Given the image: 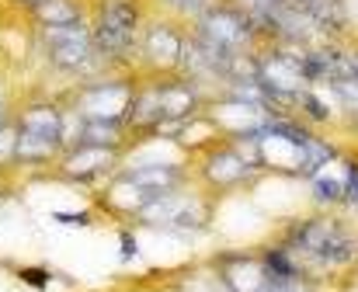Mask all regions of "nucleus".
I'll return each instance as SVG.
<instances>
[{
  "mask_svg": "<svg viewBox=\"0 0 358 292\" xmlns=\"http://www.w3.org/2000/svg\"><path fill=\"white\" fill-rule=\"evenodd\" d=\"M122 140H125V122L80 119V126H77V143L73 146H108V149H119Z\"/></svg>",
  "mask_w": 358,
  "mask_h": 292,
  "instance_id": "nucleus-13",
  "label": "nucleus"
},
{
  "mask_svg": "<svg viewBox=\"0 0 358 292\" xmlns=\"http://www.w3.org/2000/svg\"><path fill=\"white\" fill-rule=\"evenodd\" d=\"M14 3H17V7H24V10H38L45 0H14Z\"/></svg>",
  "mask_w": 358,
  "mask_h": 292,
  "instance_id": "nucleus-21",
  "label": "nucleus"
},
{
  "mask_svg": "<svg viewBox=\"0 0 358 292\" xmlns=\"http://www.w3.org/2000/svg\"><path fill=\"white\" fill-rule=\"evenodd\" d=\"M136 84L132 80H94L77 91V112L80 119H108V122H125L132 108Z\"/></svg>",
  "mask_w": 358,
  "mask_h": 292,
  "instance_id": "nucleus-7",
  "label": "nucleus"
},
{
  "mask_svg": "<svg viewBox=\"0 0 358 292\" xmlns=\"http://www.w3.org/2000/svg\"><path fill=\"white\" fill-rule=\"evenodd\" d=\"M136 254V240H132V233H122V258L129 261Z\"/></svg>",
  "mask_w": 358,
  "mask_h": 292,
  "instance_id": "nucleus-18",
  "label": "nucleus"
},
{
  "mask_svg": "<svg viewBox=\"0 0 358 292\" xmlns=\"http://www.w3.org/2000/svg\"><path fill=\"white\" fill-rule=\"evenodd\" d=\"M143 219L153 223V226H167V230H202L206 219H209V205L188 198V191L178 188V191L157 198V202L146 209Z\"/></svg>",
  "mask_w": 358,
  "mask_h": 292,
  "instance_id": "nucleus-8",
  "label": "nucleus"
},
{
  "mask_svg": "<svg viewBox=\"0 0 358 292\" xmlns=\"http://www.w3.org/2000/svg\"><path fill=\"white\" fill-rule=\"evenodd\" d=\"M355 133H358V112H355Z\"/></svg>",
  "mask_w": 358,
  "mask_h": 292,
  "instance_id": "nucleus-22",
  "label": "nucleus"
},
{
  "mask_svg": "<svg viewBox=\"0 0 358 292\" xmlns=\"http://www.w3.org/2000/svg\"><path fill=\"white\" fill-rule=\"evenodd\" d=\"M348 205H358V160H345V198Z\"/></svg>",
  "mask_w": 358,
  "mask_h": 292,
  "instance_id": "nucleus-16",
  "label": "nucleus"
},
{
  "mask_svg": "<svg viewBox=\"0 0 358 292\" xmlns=\"http://www.w3.org/2000/svg\"><path fill=\"white\" fill-rule=\"evenodd\" d=\"M31 17L38 21V28H66L87 17V3L84 0H45L38 10H31Z\"/></svg>",
  "mask_w": 358,
  "mask_h": 292,
  "instance_id": "nucleus-12",
  "label": "nucleus"
},
{
  "mask_svg": "<svg viewBox=\"0 0 358 292\" xmlns=\"http://www.w3.org/2000/svg\"><path fill=\"white\" fill-rule=\"evenodd\" d=\"M17 275H21L28 286H35V289H45V286H49V275H45V272H38V268H21Z\"/></svg>",
  "mask_w": 358,
  "mask_h": 292,
  "instance_id": "nucleus-17",
  "label": "nucleus"
},
{
  "mask_svg": "<svg viewBox=\"0 0 358 292\" xmlns=\"http://www.w3.org/2000/svg\"><path fill=\"white\" fill-rule=\"evenodd\" d=\"M52 219H59V223H80V226H84V223H91L87 216H66V212H52Z\"/></svg>",
  "mask_w": 358,
  "mask_h": 292,
  "instance_id": "nucleus-20",
  "label": "nucleus"
},
{
  "mask_svg": "<svg viewBox=\"0 0 358 292\" xmlns=\"http://www.w3.org/2000/svg\"><path fill=\"white\" fill-rule=\"evenodd\" d=\"M143 0H98L94 3V49L101 63H125L136 56L143 31Z\"/></svg>",
  "mask_w": 358,
  "mask_h": 292,
  "instance_id": "nucleus-1",
  "label": "nucleus"
},
{
  "mask_svg": "<svg viewBox=\"0 0 358 292\" xmlns=\"http://www.w3.org/2000/svg\"><path fill=\"white\" fill-rule=\"evenodd\" d=\"M157 198H160V195H153V191H146V188L132 184L129 177H115V181L108 184V191H105V205H108L112 212L136 216V219H143V216H146V209H150Z\"/></svg>",
  "mask_w": 358,
  "mask_h": 292,
  "instance_id": "nucleus-11",
  "label": "nucleus"
},
{
  "mask_svg": "<svg viewBox=\"0 0 358 292\" xmlns=\"http://www.w3.org/2000/svg\"><path fill=\"white\" fill-rule=\"evenodd\" d=\"M7 122H14V119H10V112H7V91L0 87V129H3Z\"/></svg>",
  "mask_w": 358,
  "mask_h": 292,
  "instance_id": "nucleus-19",
  "label": "nucleus"
},
{
  "mask_svg": "<svg viewBox=\"0 0 358 292\" xmlns=\"http://www.w3.org/2000/svg\"><path fill=\"white\" fill-rule=\"evenodd\" d=\"M42 49H45L49 66L59 73H80L101 59L94 49V31L87 21L66 24V28H42Z\"/></svg>",
  "mask_w": 358,
  "mask_h": 292,
  "instance_id": "nucleus-6",
  "label": "nucleus"
},
{
  "mask_svg": "<svg viewBox=\"0 0 358 292\" xmlns=\"http://www.w3.org/2000/svg\"><path fill=\"white\" fill-rule=\"evenodd\" d=\"M185 38H188V31H181L174 17H153L139 31L136 56L157 77H174L181 66V56H185Z\"/></svg>",
  "mask_w": 358,
  "mask_h": 292,
  "instance_id": "nucleus-5",
  "label": "nucleus"
},
{
  "mask_svg": "<svg viewBox=\"0 0 358 292\" xmlns=\"http://www.w3.org/2000/svg\"><path fill=\"white\" fill-rule=\"evenodd\" d=\"M310 184H313V195L320 202H341L345 198V174H331V163H324L310 177Z\"/></svg>",
  "mask_w": 358,
  "mask_h": 292,
  "instance_id": "nucleus-14",
  "label": "nucleus"
},
{
  "mask_svg": "<svg viewBox=\"0 0 358 292\" xmlns=\"http://www.w3.org/2000/svg\"><path fill=\"white\" fill-rule=\"evenodd\" d=\"M171 17H188V21H199L216 0H157Z\"/></svg>",
  "mask_w": 358,
  "mask_h": 292,
  "instance_id": "nucleus-15",
  "label": "nucleus"
},
{
  "mask_svg": "<svg viewBox=\"0 0 358 292\" xmlns=\"http://www.w3.org/2000/svg\"><path fill=\"white\" fill-rule=\"evenodd\" d=\"M115 153L119 149H108V146H70L63 153V174L77 184H91L108 174V167L115 163Z\"/></svg>",
  "mask_w": 358,
  "mask_h": 292,
  "instance_id": "nucleus-10",
  "label": "nucleus"
},
{
  "mask_svg": "<svg viewBox=\"0 0 358 292\" xmlns=\"http://www.w3.org/2000/svg\"><path fill=\"white\" fill-rule=\"evenodd\" d=\"M285 247L296 251L299 258L324 265V268H341L355 258V240L345 226H338L334 219H303L289 230Z\"/></svg>",
  "mask_w": 358,
  "mask_h": 292,
  "instance_id": "nucleus-2",
  "label": "nucleus"
},
{
  "mask_svg": "<svg viewBox=\"0 0 358 292\" xmlns=\"http://www.w3.org/2000/svg\"><path fill=\"white\" fill-rule=\"evenodd\" d=\"M17 129L28 133V136L49 140L56 146H66V133H70L63 108L52 105V101H28L21 108V115H17Z\"/></svg>",
  "mask_w": 358,
  "mask_h": 292,
  "instance_id": "nucleus-9",
  "label": "nucleus"
},
{
  "mask_svg": "<svg viewBox=\"0 0 358 292\" xmlns=\"http://www.w3.org/2000/svg\"><path fill=\"white\" fill-rule=\"evenodd\" d=\"M254 80L264 91V98H271L278 108L296 105V98L306 91V77H303V63L299 52L285 49V45H271L257 56L254 66Z\"/></svg>",
  "mask_w": 358,
  "mask_h": 292,
  "instance_id": "nucleus-4",
  "label": "nucleus"
},
{
  "mask_svg": "<svg viewBox=\"0 0 358 292\" xmlns=\"http://www.w3.org/2000/svg\"><path fill=\"white\" fill-rule=\"evenodd\" d=\"M261 170L264 163H261L257 146L243 143V140H216L202 156V181L220 191L250 184Z\"/></svg>",
  "mask_w": 358,
  "mask_h": 292,
  "instance_id": "nucleus-3",
  "label": "nucleus"
}]
</instances>
